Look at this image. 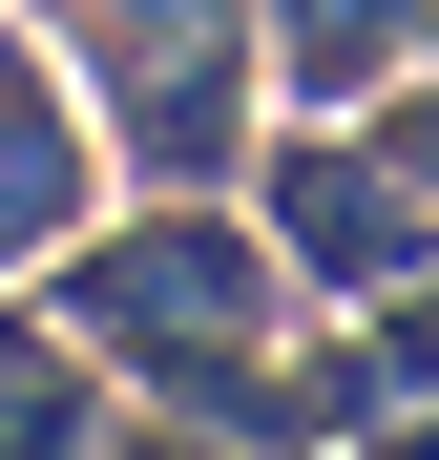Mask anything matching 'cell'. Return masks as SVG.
<instances>
[{"label":"cell","instance_id":"cell-1","mask_svg":"<svg viewBox=\"0 0 439 460\" xmlns=\"http://www.w3.org/2000/svg\"><path fill=\"white\" fill-rule=\"evenodd\" d=\"M63 335L126 356V398H189L231 460H293V272H272V230L251 209H126L63 252Z\"/></svg>","mask_w":439,"mask_h":460},{"label":"cell","instance_id":"cell-2","mask_svg":"<svg viewBox=\"0 0 439 460\" xmlns=\"http://www.w3.org/2000/svg\"><path fill=\"white\" fill-rule=\"evenodd\" d=\"M42 63H63V84H84V126L126 146V189L146 209H209V189H231L251 168V0H42Z\"/></svg>","mask_w":439,"mask_h":460},{"label":"cell","instance_id":"cell-3","mask_svg":"<svg viewBox=\"0 0 439 460\" xmlns=\"http://www.w3.org/2000/svg\"><path fill=\"white\" fill-rule=\"evenodd\" d=\"M251 230H272L293 293H418L439 272V189L398 168L377 126H272L251 146Z\"/></svg>","mask_w":439,"mask_h":460},{"label":"cell","instance_id":"cell-4","mask_svg":"<svg viewBox=\"0 0 439 460\" xmlns=\"http://www.w3.org/2000/svg\"><path fill=\"white\" fill-rule=\"evenodd\" d=\"M105 230V126L42 42H0V272H63Z\"/></svg>","mask_w":439,"mask_h":460},{"label":"cell","instance_id":"cell-5","mask_svg":"<svg viewBox=\"0 0 439 460\" xmlns=\"http://www.w3.org/2000/svg\"><path fill=\"white\" fill-rule=\"evenodd\" d=\"M251 84L293 126L398 105V84H439V0H251Z\"/></svg>","mask_w":439,"mask_h":460},{"label":"cell","instance_id":"cell-6","mask_svg":"<svg viewBox=\"0 0 439 460\" xmlns=\"http://www.w3.org/2000/svg\"><path fill=\"white\" fill-rule=\"evenodd\" d=\"M0 460H105V398H84L63 314H0Z\"/></svg>","mask_w":439,"mask_h":460}]
</instances>
